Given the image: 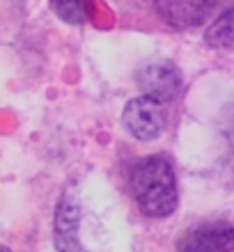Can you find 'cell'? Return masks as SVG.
I'll use <instances>...</instances> for the list:
<instances>
[{
    "instance_id": "6da1fadb",
    "label": "cell",
    "mask_w": 234,
    "mask_h": 252,
    "mask_svg": "<svg viewBox=\"0 0 234 252\" xmlns=\"http://www.w3.org/2000/svg\"><path fill=\"white\" fill-rule=\"evenodd\" d=\"M129 186L138 209L147 218L166 220L177 211L179 204L177 174L166 154H152L135 160L129 174Z\"/></svg>"
},
{
    "instance_id": "7a4b0ae2",
    "label": "cell",
    "mask_w": 234,
    "mask_h": 252,
    "mask_svg": "<svg viewBox=\"0 0 234 252\" xmlns=\"http://www.w3.org/2000/svg\"><path fill=\"white\" fill-rule=\"evenodd\" d=\"M122 124L135 140L140 142H152L166 133L167 113L163 101L149 94H140L131 99L122 110Z\"/></svg>"
},
{
    "instance_id": "3957f363",
    "label": "cell",
    "mask_w": 234,
    "mask_h": 252,
    "mask_svg": "<svg viewBox=\"0 0 234 252\" xmlns=\"http://www.w3.org/2000/svg\"><path fill=\"white\" fill-rule=\"evenodd\" d=\"M177 252H234V225L228 220H207L191 227L177 241Z\"/></svg>"
},
{
    "instance_id": "277c9868",
    "label": "cell",
    "mask_w": 234,
    "mask_h": 252,
    "mask_svg": "<svg viewBox=\"0 0 234 252\" xmlns=\"http://www.w3.org/2000/svg\"><path fill=\"white\" fill-rule=\"evenodd\" d=\"M80 202L76 192H62L55 204L53 241L58 252H87L80 243Z\"/></svg>"
},
{
    "instance_id": "5b68a950",
    "label": "cell",
    "mask_w": 234,
    "mask_h": 252,
    "mask_svg": "<svg viewBox=\"0 0 234 252\" xmlns=\"http://www.w3.org/2000/svg\"><path fill=\"white\" fill-rule=\"evenodd\" d=\"M135 83L142 94L156 96L163 103H170L184 90V76L172 62H149L135 73Z\"/></svg>"
},
{
    "instance_id": "8992f818",
    "label": "cell",
    "mask_w": 234,
    "mask_h": 252,
    "mask_svg": "<svg viewBox=\"0 0 234 252\" xmlns=\"http://www.w3.org/2000/svg\"><path fill=\"white\" fill-rule=\"evenodd\" d=\"M225 0H152L154 9L172 28H200Z\"/></svg>"
},
{
    "instance_id": "52a82bcc",
    "label": "cell",
    "mask_w": 234,
    "mask_h": 252,
    "mask_svg": "<svg viewBox=\"0 0 234 252\" xmlns=\"http://www.w3.org/2000/svg\"><path fill=\"white\" fill-rule=\"evenodd\" d=\"M204 44L214 51L234 53V5L223 9L214 23L204 30Z\"/></svg>"
},
{
    "instance_id": "ba28073f",
    "label": "cell",
    "mask_w": 234,
    "mask_h": 252,
    "mask_svg": "<svg viewBox=\"0 0 234 252\" xmlns=\"http://www.w3.org/2000/svg\"><path fill=\"white\" fill-rule=\"evenodd\" d=\"M51 9L60 21L69 26H83L90 21V2L87 0H51Z\"/></svg>"
},
{
    "instance_id": "9c48e42d",
    "label": "cell",
    "mask_w": 234,
    "mask_h": 252,
    "mask_svg": "<svg viewBox=\"0 0 234 252\" xmlns=\"http://www.w3.org/2000/svg\"><path fill=\"white\" fill-rule=\"evenodd\" d=\"M0 252H12V250H9L7 246H2V248H0Z\"/></svg>"
}]
</instances>
